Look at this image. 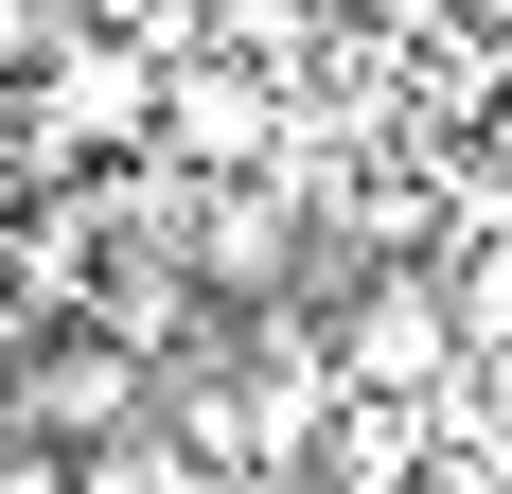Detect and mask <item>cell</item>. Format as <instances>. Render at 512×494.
<instances>
[{"instance_id":"cell-1","label":"cell","mask_w":512,"mask_h":494,"mask_svg":"<svg viewBox=\"0 0 512 494\" xmlns=\"http://www.w3.org/2000/svg\"><path fill=\"white\" fill-rule=\"evenodd\" d=\"M142 106H159V71H142V36H71V53L36 36V142H71V159H106V142H142Z\"/></svg>"},{"instance_id":"cell-2","label":"cell","mask_w":512,"mask_h":494,"mask_svg":"<svg viewBox=\"0 0 512 494\" xmlns=\"http://www.w3.org/2000/svg\"><path fill=\"white\" fill-rule=\"evenodd\" d=\"M336 353H354V389H442V353H460V318H442L424 283H371Z\"/></svg>"},{"instance_id":"cell-3","label":"cell","mask_w":512,"mask_h":494,"mask_svg":"<svg viewBox=\"0 0 512 494\" xmlns=\"http://www.w3.org/2000/svg\"><path fill=\"white\" fill-rule=\"evenodd\" d=\"M36 424L53 442H106V424H124V336H53L36 353Z\"/></svg>"},{"instance_id":"cell-4","label":"cell","mask_w":512,"mask_h":494,"mask_svg":"<svg viewBox=\"0 0 512 494\" xmlns=\"http://www.w3.org/2000/svg\"><path fill=\"white\" fill-rule=\"evenodd\" d=\"M195 247H212V283H283V195H212Z\"/></svg>"},{"instance_id":"cell-5","label":"cell","mask_w":512,"mask_h":494,"mask_svg":"<svg viewBox=\"0 0 512 494\" xmlns=\"http://www.w3.org/2000/svg\"><path fill=\"white\" fill-rule=\"evenodd\" d=\"M442 318H460V336H512V247H495V265H477L460 300H442Z\"/></svg>"},{"instance_id":"cell-6","label":"cell","mask_w":512,"mask_h":494,"mask_svg":"<svg viewBox=\"0 0 512 494\" xmlns=\"http://www.w3.org/2000/svg\"><path fill=\"white\" fill-rule=\"evenodd\" d=\"M36 36H53L36 0H0V89H18V71H36Z\"/></svg>"}]
</instances>
